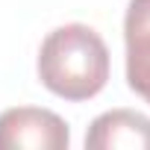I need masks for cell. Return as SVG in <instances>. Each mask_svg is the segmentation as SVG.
Instances as JSON below:
<instances>
[{"label":"cell","instance_id":"cell-1","mask_svg":"<svg viewBox=\"0 0 150 150\" xmlns=\"http://www.w3.org/2000/svg\"><path fill=\"white\" fill-rule=\"evenodd\" d=\"M38 80L65 100H91L109 80V50L97 30L65 24L47 33L38 50Z\"/></svg>","mask_w":150,"mask_h":150},{"label":"cell","instance_id":"cell-3","mask_svg":"<svg viewBox=\"0 0 150 150\" xmlns=\"http://www.w3.org/2000/svg\"><path fill=\"white\" fill-rule=\"evenodd\" d=\"M88 150H150V118L132 109H112L91 121L86 132Z\"/></svg>","mask_w":150,"mask_h":150},{"label":"cell","instance_id":"cell-2","mask_svg":"<svg viewBox=\"0 0 150 150\" xmlns=\"http://www.w3.org/2000/svg\"><path fill=\"white\" fill-rule=\"evenodd\" d=\"M68 124L38 106H15L0 115V150H68Z\"/></svg>","mask_w":150,"mask_h":150},{"label":"cell","instance_id":"cell-4","mask_svg":"<svg viewBox=\"0 0 150 150\" xmlns=\"http://www.w3.org/2000/svg\"><path fill=\"white\" fill-rule=\"evenodd\" d=\"M127 41V83L150 103V0H129L124 18Z\"/></svg>","mask_w":150,"mask_h":150}]
</instances>
